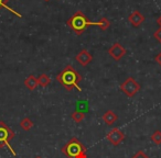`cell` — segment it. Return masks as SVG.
Wrapping results in <instances>:
<instances>
[{"label": "cell", "mask_w": 161, "mask_h": 158, "mask_svg": "<svg viewBox=\"0 0 161 158\" xmlns=\"http://www.w3.org/2000/svg\"><path fill=\"white\" fill-rule=\"evenodd\" d=\"M50 84H51V78L47 74H41L38 77V85L41 86V87H47Z\"/></svg>", "instance_id": "obj_12"}, {"label": "cell", "mask_w": 161, "mask_h": 158, "mask_svg": "<svg viewBox=\"0 0 161 158\" xmlns=\"http://www.w3.org/2000/svg\"><path fill=\"white\" fill-rule=\"evenodd\" d=\"M153 36L156 38V40L158 41V42L161 44V28H159V29L157 30L156 32H154V33H153Z\"/></svg>", "instance_id": "obj_19"}, {"label": "cell", "mask_w": 161, "mask_h": 158, "mask_svg": "<svg viewBox=\"0 0 161 158\" xmlns=\"http://www.w3.org/2000/svg\"><path fill=\"white\" fill-rule=\"evenodd\" d=\"M94 25H97L102 31H105L110 27V22L107 18H101V20L98 22H94Z\"/></svg>", "instance_id": "obj_14"}, {"label": "cell", "mask_w": 161, "mask_h": 158, "mask_svg": "<svg viewBox=\"0 0 161 158\" xmlns=\"http://www.w3.org/2000/svg\"><path fill=\"white\" fill-rule=\"evenodd\" d=\"M8 1H9V0H0V9H1V8H6V9L8 10V11L12 12V13L16 14V16H18V17H21V14L19 13V12L14 11V9H11V8L9 7V6H7Z\"/></svg>", "instance_id": "obj_16"}, {"label": "cell", "mask_w": 161, "mask_h": 158, "mask_svg": "<svg viewBox=\"0 0 161 158\" xmlns=\"http://www.w3.org/2000/svg\"><path fill=\"white\" fill-rule=\"evenodd\" d=\"M120 90L126 94L127 97L131 98L135 94H137L140 90V85L137 83L136 79L132 77H128L125 81L120 85Z\"/></svg>", "instance_id": "obj_5"}, {"label": "cell", "mask_w": 161, "mask_h": 158, "mask_svg": "<svg viewBox=\"0 0 161 158\" xmlns=\"http://www.w3.org/2000/svg\"><path fill=\"white\" fill-rule=\"evenodd\" d=\"M25 88L30 90V91H33L36 87H38V78L33 75L28 76L27 78L25 79Z\"/></svg>", "instance_id": "obj_11"}, {"label": "cell", "mask_w": 161, "mask_h": 158, "mask_svg": "<svg viewBox=\"0 0 161 158\" xmlns=\"http://www.w3.org/2000/svg\"><path fill=\"white\" fill-rule=\"evenodd\" d=\"M71 118L73 121H75V122L80 123L82 122V121L85 119V113L82 111H74L73 113L71 114Z\"/></svg>", "instance_id": "obj_15"}, {"label": "cell", "mask_w": 161, "mask_h": 158, "mask_svg": "<svg viewBox=\"0 0 161 158\" xmlns=\"http://www.w3.org/2000/svg\"><path fill=\"white\" fill-rule=\"evenodd\" d=\"M66 24L75 32L77 35H80L90 25H94V22H91L88 18L82 11H76L71 18L67 20Z\"/></svg>", "instance_id": "obj_3"}, {"label": "cell", "mask_w": 161, "mask_h": 158, "mask_svg": "<svg viewBox=\"0 0 161 158\" xmlns=\"http://www.w3.org/2000/svg\"><path fill=\"white\" fill-rule=\"evenodd\" d=\"M157 23H158V24H159V27L161 28V16L159 17L158 19H157Z\"/></svg>", "instance_id": "obj_21"}, {"label": "cell", "mask_w": 161, "mask_h": 158, "mask_svg": "<svg viewBox=\"0 0 161 158\" xmlns=\"http://www.w3.org/2000/svg\"><path fill=\"white\" fill-rule=\"evenodd\" d=\"M45 1H50V0H45Z\"/></svg>", "instance_id": "obj_23"}, {"label": "cell", "mask_w": 161, "mask_h": 158, "mask_svg": "<svg viewBox=\"0 0 161 158\" xmlns=\"http://www.w3.org/2000/svg\"><path fill=\"white\" fill-rule=\"evenodd\" d=\"M151 140L156 145H160L161 144V131H154L153 134L151 135Z\"/></svg>", "instance_id": "obj_17"}, {"label": "cell", "mask_w": 161, "mask_h": 158, "mask_svg": "<svg viewBox=\"0 0 161 158\" xmlns=\"http://www.w3.org/2000/svg\"><path fill=\"white\" fill-rule=\"evenodd\" d=\"M128 21H129L130 24H131L132 27L138 28L139 25L145 21V16L141 14L138 10H136V11H134L129 17H128Z\"/></svg>", "instance_id": "obj_9"}, {"label": "cell", "mask_w": 161, "mask_h": 158, "mask_svg": "<svg viewBox=\"0 0 161 158\" xmlns=\"http://www.w3.org/2000/svg\"><path fill=\"white\" fill-rule=\"evenodd\" d=\"M106 138H107V140H109L110 144H113L114 146H118L125 140V134H124V132L120 129L114 127V129H112L107 133Z\"/></svg>", "instance_id": "obj_6"}, {"label": "cell", "mask_w": 161, "mask_h": 158, "mask_svg": "<svg viewBox=\"0 0 161 158\" xmlns=\"http://www.w3.org/2000/svg\"><path fill=\"white\" fill-rule=\"evenodd\" d=\"M67 158H87L86 147L76 137H72L61 149Z\"/></svg>", "instance_id": "obj_2"}, {"label": "cell", "mask_w": 161, "mask_h": 158, "mask_svg": "<svg viewBox=\"0 0 161 158\" xmlns=\"http://www.w3.org/2000/svg\"><path fill=\"white\" fill-rule=\"evenodd\" d=\"M82 79L83 78L80 74L72 65H66L63 70L56 76V80L67 91H71L74 88H76L78 91H82V89L80 88V83L82 81Z\"/></svg>", "instance_id": "obj_1"}, {"label": "cell", "mask_w": 161, "mask_h": 158, "mask_svg": "<svg viewBox=\"0 0 161 158\" xmlns=\"http://www.w3.org/2000/svg\"><path fill=\"white\" fill-rule=\"evenodd\" d=\"M131 158H149V156H148L147 154L145 153V151H142V150H138L136 154H135L134 156H132Z\"/></svg>", "instance_id": "obj_18"}, {"label": "cell", "mask_w": 161, "mask_h": 158, "mask_svg": "<svg viewBox=\"0 0 161 158\" xmlns=\"http://www.w3.org/2000/svg\"><path fill=\"white\" fill-rule=\"evenodd\" d=\"M20 126L23 131H30V130L33 127V122L30 118H23L22 120L20 121Z\"/></svg>", "instance_id": "obj_13"}, {"label": "cell", "mask_w": 161, "mask_h": 158, "mask_svg": "<svg viewBox=\"0 0 161 158\" xmlns=\"http://www.w3.org/2000/svg\"><path fill=\"white\" fill-rule=\"evenodd\" d=\"M108 54H109L115 60H120L121 58H123V56L126 54V49H125V47H123V45H121L120 43L116 42L109 47Z\"/></svg>", "instance_id": "obj_7"}, {"label": "cell", "mask_w": 161, "mask_h": 158, "mask_svg": "<svg viewBox=\"0 0 161 158\" xmlns=\"http://www.w3.org/2000/svg\"><path fill=\"white\" fill-rule=\"evenodd\" d=\"M14 132L3 121H0V148L7 147L12 155L17 156L16 150L12 148L11 144H10V140H14Z\"/></svg>", "instance_id": "obj_4"}, {"label": "cell", "mask_w": 161, "mask_h": 158, "mask_svg": "<svg viewBox=\"0 0 161 158\" xmlns=\"http://www.w3.org/2000/svg\"><path fill=\"white\" fill-rule=\"evenodd\" d=\"M102 119H103V121L106 124L112 126V125H114V123H116V121L118 120V116H117V114L115 113L113 110H107V111L102 115Z\"/></svg>", "instance_id": "obj_10"}, {"label": "cell", "mask_w": 161, "mask_h": 158, "mask_svg": "<svg viewBox=\"0 0 161 158\" xmlns=\"http://www.w3.org/2000/svg\"><path fill=\"white\" fill-rule=\"evenodd\" d=\"M75 59H76V62L80 65V66L85 67L93 60V56H92V54L87 51V49L84 48V49H82V51L78 52L77 55L75 56Z\"/></svg>", "instance_id": "obj_8"}, {"label": "cell", "mask_w": 161, "mask_h": 158, "mask_svg": "<svg viewBox=\"0 0 161 158\" xmlns=\"http://www.w3.org/2000/svg\"><path fill=\"white\" fill-rule=\"evenodd\" d=\"M154 60H156V62L158 63V64H159V65H160V66H161V52H160V53L158 54V55L156 56V57H154Z\"/></svg>", "instance_id": "obj_20"}, {"label": "cell", "mask_w": 161, "mask_h": 158, "mask_svg": "<svg viewBox=\"0 0 161 158\" xmlns=\"http://www.w3.org/2000/svg\"><path fill=\"white\" fill-rule=\"evenodd\" d=\"M34 158H42L41 156H36V157H34Z\"/></svg>", "instance_id": "obj_22"}]
</instances>
